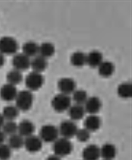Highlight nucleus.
Instances as JSON below:
<instances>
[{
	"mask_svg": "<svg viewBox=\"0 0 132 160\" xmlns=\"http://www.w3.org/2000/svg\"><path fill=\"white\" fill-rule=\"evenodd\" d=\"M15 106L19 111L26 112L32 108L33 105L34 97L31 91L22 90L18 92L15 98Z\"/></svg>",
	"mask_w": 132,
	"mask_h": 160,
	"instance_id": "obj_1",
	"label": "nucleus"
},
{
	"mask_svg": "<svg viewBox=\"0 0 132 160\" xmlns=\"http://www.w3.org/2000/svg\"><path fill=\"white\" fill-rule=\"evenodd\" d=\"M73 149V145L69 139L61 138L53 142V151L55 155L59 157L68 156Z\"/></svg>",
	"mask_w": 132,
	"mask_h": 160,
	"instance_id": "obj_2",
	"label": "nucleus"
},
{
	"mask_svg": "<svg viewBox=\"0 0 132 160\" xmlns=\"http://www.w3.org/2000/svg\"><path fill=\"white\" fill-rule=\"evenodd\" d=\"M71 99L69 95L59 93L53 97L51 101V106L54 111L62 113L68 111L71 106Z\"/></svg>",
	"mask_w": 132,
	"mask_h": 160,
	"instance_id": "obj_3",
	"label": "nucleus"
},
{
	"mask_svg": "<svg viewBox=\"0 0 132 160\" xmlns=\"http://www.w3.org/2000/svg\"><path fill=\"white\" fill-rule=\"evenodd\" d=\"M59 129L53 124H45L40 129V138L42 142L53 143L59 138Z\"/></svg>",
	"mask_w": 132,
	"mask_h": 160,
	"instance_id": "obj_4",
	"label": "nucleus"
},
{
	"mask_svg": "<svg viewBox=\"0 0 132 160\" xmlns=\"http://www.w3.org/2000/svg\"><path fill=\"white\" fill-rule=\"evenodd\" d=\"M18 50V44L11 37H3L0 38V53L2 55L16 54Z\"/></svg>",
	"mask_w": 132,
	"mask_h": 160,
	"instance_id": "obj_5",
	"label": "nucleus"
},
{
	"mask_svg": "<svg viewBox=\"0 0 132 160\" xmlns=\"http://www.w3.org/2000/svg\"><path fill=\"white\" fill-rule=\"evenodd\" d=\"M44 84V77L41 73L32 72L26 77L25 84L29 91H35L42 88Z\"/></svg>",
	"mask_w": 132,
	"mask_h": 160,
	"instance_id": "obj_6",
	"label": "nucleus"
},
{
	"mask_svg": "<svg viewBox=\"0 0 132 160\" xmlns=\"http://www.w3.org/2000/svg\"><path fill=\"white\" fill-rule=\"evenodd\" d=\"M58 129H59V134L61 135L62 138L69 140L75 136L76 132L78 130L75 122L71 120H64L60 124L59 128Z\"/></svg>",
	"mask_w": 132,
	"mask_h": 160,
	"instance_id": "obj_7",
	"label": "nucleus"
},
{
	"mask_svg": "<svg viewBox=\"0 0 132 160\" xmlns=\"http://www.w3.org/2000/svg\"><path fill=\"white\" fill-rule=\"evenodd\" d=\"M12 64L14 69L21 72L28 69L31 66V60L24 53H16L12 60Z\"/></svg>",
	"mask_w": 132,
	"mask_h": 160,
	"instance_id": "obj_8",
	"label": "nucleus"
},
{
	"mask_svg": "<svg viewBox=\"0 0 132 160\" xmlns=\"http://www.w3.org/2000/svg\"><path fill=\"white\" fill-rule=\"evenodd\" d=\"M24 146L29 153H37L42 149V141L40 137L32 135L24 139Z\"/></svg>",
	"mask_w": 132,
	"mask_h": 160,
	"instance_id": "obj_9",
	"label": "nucleus"
},
{
	"mask_svg": "<svg viewBox=\"0 0 132 160\" xmlns=\"http://www.w3.org/2000/svg\"><path fill=\"white\" fill-rule=\"evenodd\" d=\"M18 91L16 87L7 83L0 88V98L4 101L10 102L14 101L17 96Z\"/></svg>",
	"mask_w": 132,
	"mask_h": 160,
	"instance_id": "obj_10",
	"label": "nucleus"
},
{
	"mask_svg": "<svg viewBox=\"0 0 132 160\" xmlns=\"http://www.w3.org/2000/svg\"><path fill=\"white\" fill-rule=\"evenodd\" d=\"M58 88L62 94L69 95L75 91L76 82L73 79L69 78V77H64V78L59 79L58 82Z\"/></svg>",
	"mask_w": 132,
	"mask_h": 160,
	"instance_id": "obj_11",
	"label": "nucleus"
},
{
	"mask_svg": "<svg viewBox=\"0 0 132 160\" xmlns=\"http://www.w3.org/2000/svg\"><path fill=\"white\" fill-rule=\"evenodd\" d=\"M82 160H99L101 157L100 148L95 144L87 146L82 150Z\"/></svg>",
	"mask_w": 132,
	"mask_h": 160,
	"instance_id": "obj_12",
	"label": "nucleus"
},
{
	"mask_svg": "<svg viewBox=\"0 0 132 160\" xmlns=\"http://www.w3.org/2000/svg\"><path fill=\"white\" fill-rule=\"evenodd\" d=\"M84 105L86 112L89 114H97L102 108V102L98 97L92 96L87 99Z\"/></svg>",
	"mask_w": 132,
	"mask_h": 160,
	"instance_id": "obj_13",
	"label": "nucleus"
},
{
	"mask_svg": "<svg viewBox=\"0 0 132 160\" xmlns=\"http://www.w3.org/2000/svg\"><path fill=\"white\" fill-rule=\"evenodd\" d=\"M35 126L32 122L28 119H24L18 124V132L22 137H29L34 135Z\"/></svg>",
	"mask_w": 132,
	"mask_h": 160,
	"instance_id": "obj_14",
	"label": "nucleus"
},
{
	"mask_svg": "<svg viewBox=\"0 0 132 160\" xmlns=\"http://www.w3.org/2000/svg\"><path fill=\"white\" fill-rule=\"evenodd\" d=\"M101 125H102V121L99 117H98L97 114H90L84 121V128L88 130L90 132L97 131L100 128Z\"/></svg>",
	"mask_w": 132,
	"mask_h": 160,
	"instance_id": "obj_15",
	"label": "nucleus"
},
{
	"mask_svg": "<svg viewBox=\"0 0 132 160\" xmlns=\"http://www.w3.org/2000/svg\"><path fill=\"white\" fill-rule=\"evenodd\" d=\"M102 62L103 55L99 51L93 50L86 55V63L91 68L99 67Z\"/></svg>",
	"mask_w": 132,
	"mask_h": 160,
	"instance_id": "obj_16",
	"label": "nucleus"
},
{
	"mask_svg": "<svg viewBox=\"0 0 132 160\" xmlns=\"http://www.w3.org/2000/svg\"><path fill=\"white\" fill-rule=\"evenodd\" d=\"M117 154V149L112 143H105L100 148V155L104 160H113Z\"/></svg>",
	"mask_w": 132,
	"mask_h": 160,
	"instance_id": "obj_17",
	"label": "nucleus"
},
{
	"mask_svg": "<svg viewBox=\"0 0 132 160\" xmlns=\"http://www.w3.org/2000/svg\"><path fill=\"white\" fill-rule=\"evenodd\" d=\"M69 116L70 117L71 121H78L83 118L85 114H86V111L82 106L81 105H75L71 106L70 108L68 109Z\"/></svg>",
	"mask_w": 132,
	"mask_h": 160,
	"instance_id": "obj_18",
	"label": "nucleus"
},
{
	"mask_svg": "<svg viewBox=\"0 0 132 160\" xmlns=\"http://www.w3.org/2000/svg\"><path fill=\"white\" fill-rule=\"evenodd\" d=\"M30 66L32 68L33 72L41 73L46 69L48 66V61L45 58L38 55L35 56L34 58L31 61Z\"/></svg>",
	"mask_w": 132,
	"mask_h": 160,
	"instance_id": "obj_19",
	"label": "nucleus"
},
{
	"mask_svg": "<svg viewBox=\"0 0 132 160\" xmlns=\"http://www.w3.org/2000/svg\"><path fill=\"white\" fill-rule=\"evenodd\" d=\"M100 76L103 77H109L115 72V66L110 61H104L98 67Z\"/></svg>",
	"mask_w": 132,
	"mask_h": 160,
	"instance_id": "obj_20",
	"label": "nucleus"
},
{
	"mask_svg": "<svg viewBox=\"0 0 132 160\" xmlns=\"http://www.w3.org/2000/svg\"><path fill=\"white\" fill-rule=\"evenodd\" d=\"M2 114L7 121H14L18 116L19 110L15 106H7L2 110Z\"/></svg>",
	"mask_w": 132,
	"mask_h": 160,
	"instance_id": "obj_21",
	"label": "nucleus"
},
{
	"mask_svg": "<svg viewBox=\"0 0 132 160\" xmlns=\"http://www.w3.org/2000/svg\"><path fill=\"white\" fill-rule=\"evenodd\" d=\"M24 55L29 58L34 57L39 52V45L34 42H27L23 45L22 48Z\"/></svg>",
	"mask_w": 132,
	"mask_h": 160,
	"instance_id": "obj_22",
	"label": "nucleus"
},
{
	"mask_svg": "<svg viewBox=\"0 0 132 160\" xmlns=\"http://www.w3.org/2000/svg\"><path fill=\"white\" fill-rule=\"evenodd\" d=\"M55 52V46L50 42H44L39 46V54L40 56L47 59L53 56Z\"/></svg>",
	"mask_w": 132,
	"mask_h": 160,
	"instance_id": "obj_23",
	"label": "nucleus"
},
{
	"mask_svg": "<svg viewBox=\"0 0 132 160\" xmlns=\"http://www.w3.org/2000/svg\"><path fill=\"white\" fill-rule=\"evenodd\" d=\"M117 92L121 98L127 99L132 96V84L130 82H124L118 86Z\"/></svg>",
	"mask_w": 132,
	"mask_h": 160,
	"instance_id": "obj_24",
	"label": "nucleus"
},
{
	"mask_svg": "<svg viewBox=\"0 0 132 160\" xmlns=\"http://www.w3.org/2000/svg\"><path fill=\"white\" fill-rule=\"evenodd\" d=\"M70 62L75 67H82L86 63V55L80 51L75 52L71 55Z\"/></svg>",
	"mask_w": 132,
	"mask_h": 160,
	"instance_id": "obj_25",
	"label": "nucleus"
},
{
	"mask_svg": "<svg viewBox=\"0 0 132 160\" xmlns=\"http://www.w3.org/2000/svg\"><path fill=\"white\" fill-rule=\"evenodd\" d=\"M24 144V138L21 135H20L18 133L10 135L8 140V145L10 146L11 149L18 150L19 148H22Z\"/></svg>",
	"mask_w": 132,
	"mask_h": 160,
	"instance_id": "obj_26",
	"label": "nucleus"
},
{
	"mask_svg": "<svg viewBox=\"0 0 132 160\" xmlns=\"http://www.w3.org/2000/svg\"><path fill=\"white\" fill-rule=\"evenodd\" d=\"M22 79H23V75H22L21 72H19L18 70H11L7 74V81H8V83L13 84L14 86L19 84L20 82H21Z\"/></svg>",
	"mask_w": 132,
	"mask_h": 160,
	"instance_id": "obj_27",
	"label": "nucleus"
},
{
	"mask_svg": "<svg viewBox=\"0 0 132 160\" xmlns=\"http://www.w3.org/2000/svg\"><path fill=\"white\" fill-rule=\"evenodd\" d=\"M2 130L4 135H8L9 136L16 134L18 132V124L14 121H6L2 126Z\"/></svg>",
	"mask_w": 132,
	"mask_h": 160,
	"instance_id": "obj_28",
	"label": "nucleus"
},
{
	"mask_svg": "<svg viewBox=\"0 0 132 160\" xmlns=\"http://www.w3.org/2000/svg\"><path fill=\"white\" fill-rule=\"evenodd\" d=\"M88 98V94L83 90H77L73 92V100L77 105L82 106Z\"/></svg>",
	"mask_w": 132,
	"mask_h": 160,
	"instance_id": "obj_29",
	"label": "nucleus"
},
{
	"mask_svg": "<svg viewBox=\"0 0 132 160\" xmlns=\"http://www.w3.org/2000/svg\"><path fill=\"white\" fill-rule=\"evenodd\" d=\"M75 137L81 143L87 142L91 138V132L86 128L78 129L77 132H76Z\"/></svg>",
	"mask_w": 132,
	"mask_h": 160,
	"instance_id": "obj_30",
	"label": "nucleus"
},
{
	"mask_svg": "<svg viewBox=\"0 0 132 160\" xmlns=\"http://www.w3.org/2000/svg\"><path fill=\"white\" fill-rule=\"evenodd\" d=\"M12 154V149L8 144L0 145V160H8Z\"/></svg>",
	"mask_w": 132,
	"mask_h": 160,
	"instance_id": "obj_31",
	"label": "nucleus"
},
{
	"mask_svg": "<svg viewBox=\"0 0 132 160\" xmlns=\"http://www.w3.org/2000/svg\"><path fill=\"white\" fill-rule=\"evenodd\" d=\"M45 160H61V157H58L55 154H53L47 157Z\"/></svg>",
	"mask_w": 132,
	"mask_h": 160,
	"instance_id": "obj_32",
	"label": "nucleus"
},
{
	"mask_svg": "<svg viewBox=\"0 0 132 160\" xmlns=\"http://www.w3.org/2000/svg\"><path fill=\"white\" fill-rule=\"evenodd\" d=\"M5 136L4 133L2 132V130H0V145L1 144H3L4 142V140H5Z\"/></svg>",
	"mask_w": 132,
	"mask_h": 160,
	"instance_id": "obj_33",
	"label": "nucleus"
},
{
	"mask_svg": "<svg viewBox=\"0 0 132 160\" xmlns=\"http://www.w3.org/2000/svg\"><path fill=\"white\" fill-rule=\"evenodd\" d=\"M5 63V58H4V55L0 53V68L2 67Z\"/></svg>",
	"mask_w": 132,
	"mask_h": 160,
	"instance_id": "obj_34",
	"label": "nucleus"
},
{
	"mask_svg": "<svg viewBox=\"0 0 132 160\" xmlns=\"http://www.w3.org/2000/svg\"><path fill=\"white\" fill-rule=\"evenodd\" d=\"M4 122H5V119H4V117H3V116H2V114H0V130H2V126H3Z\"/></svg>",
	"mask_w": 132,
	"mask_h": 160,
	"instance_id": "obj_35",
	"label": "nucleus"
},
{
	"mask_svg": "<svg viewBox=\"0 0 132 160\" xmlns=\"http://www.w3.org/2000/svg\"><path fill=\"white\" fill-rule=\"evenodd\" d=\"M103 160H104V159H103Z\"/></svg>",
	"mask_w": 132,
	"mask_h": 160,
	"instance_id": "obj_36",
	"label": "nucleus"
}]
</instances>
